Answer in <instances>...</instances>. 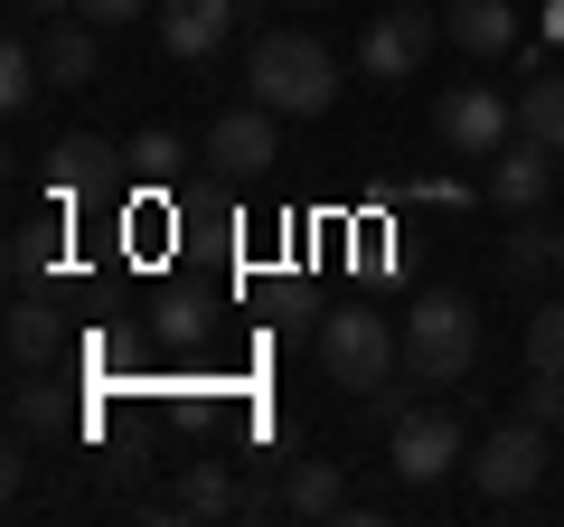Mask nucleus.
<instances>
[{
    "instance_id": "nucleus-1",
    "label": "nucleus",
    "mask_w": 564,
    "mask_h": 527,
    "mask_svg": "<svg viewBox=\"0 0 564 527\" xmlns=\"http://www.w3.org/2000/svg\"><path fill=\"white\" fill-rule=\"evenodd\" d=\"M245 95L273 104V114H329V95H339V57H329L311 29H263V39L245 47Z\"/></svg>"
},
{
    "instance_id": "nucleus-2",
    "label": "nucleus",
    "mask_w": 564,
    "mask_h": 527,
    "mask_svg": "<svg viewBox=\"0 0 564 527\" xmlns=\"http://www.w3.org/2000/svg\"><path fill=\"white\" fill-rule=\"evenodd\" d=\"M480 367V311L462 292H423L404 311V377L414 386H462Z\"/></svg>"
},
{
    "instance_id": "nucleus-3",
    "label": "nucleus",
    "mask_w": 564,
    "mask_h": 527,
    "mask_svg": "<svg viewBox=\"0 0 564 527\" xmlns=\"http://www.w3.org/2000/svg\"><path fill=\"white\" fill-rule=\"evenodd\" d=\"M555 424H536V415H508L499 433H489L480 452H470V490L480 499H499V508H518V499H536V481L555 471Z\"/></svg>"
},
{
    "instance_id": "nucleus-4",
    "label": "nucleus",
    "mask_w": 564,
    "mask_h": 527,
    "mask_svg": "<svg viewBox=\"0 0 564 527\" xmlns=\"http://www.w3.org/2000/svg\"><path fill=\"white\" fill-rule=\"evenodd\" d=\"M311 340H321V377L348 386V396H377V386L404 367V340L377 321V311H329Z\"/></svg>"
},
{
    "instance_id": "nucleus-5",
    "label": "nucleus",
    "mask_w": 564,
    "mask_h": 527,
    "mask_svg": "<svg viewBox=\"0 0 564 527\" xmlns=\"http://www.w3.org/2000/svg\"><path fill=\"white\" fill-rule=\"evenodd\" d=\"M386 462H395V481H414V490H433V481H452V471H470L462 415H452V406H404L395 424H386Z\"/></svg>"
},
{
    "instance_id": "nucleus-6",
    "label": "nucleus",
    "mask_w": 564,
    "mask_h": 527,
    "mask_svg": "<svg viewBox=\"0 0 564 527\" xmlns=\"http://www.w3.org/2000/svg\"><path fill=\"white\" fill-rule=\"evenodd\" d=\"M433 142H443L452 161H499V151L518 142V104H508L499 85H443V95H433Z\"/></svg>"
},
{
    "instance_id": "nucleus-7",
    "label": "nucleus",
    "mask_w": 564,
    "mask_h": 527,
    "mask_svg": "<svg viewBox=\"0 0 564 527\" xmlns=\"http://www.w3.org/2000/svg\"><path fill=\"white\" fill-rule=\"evenodd\" d=\"M433 66V0H404V10H377L358 39V76L367 85H414Z\"/></svg>"
},
{
    "instance_id": "nucleus-8",
    "label": "nucleus",
    "mask_w": 564,
    "mask_h": 527,
    "mask_svg": "<svg viewBox=\"0 0 564 527\" xmlns=\"http://www.w3.org/2000/svg\"><path fill=\"white\" fill-rule=\"evenodd\" d=\"M273 104H236V114L207 122V170H226V180H254V170H273Z\"/></svg>"
},
{
    "instance_id": "nucleus-9",
    "label": "nucleus",
    "mask_w": 564,
    "mask_h": 527,
    "mask_svg": "<svg viewBox=\"0 0 564 527\" xmlns=\"http://www.w3.org/2000/svg\"><path fill=\"white\" fill-rule=\"evenodd\" d=\"M151 29H161V47H170L180 66H207L226 39H236V0H161Z\"/></svg>"
},
{
    "instance_id": "nucleus-10",
    "label": "nucleus",
    "mask_w": 564,
    "mask_h": 527,
    "mask_svg": "<svg viewBox=\"0 0 564 527\" xmlns=\"http://www.w3.org/2000/svg\"><path fill=\"white\" fill-rule=\"evenodd\" d=\"M489 198H499L508 217H536V207L555 198V151H545V142H527V132H518V142H508L499 161H489Z\"/></svg>"
},
{
    "instance_id": "nucleus-11",
    "label": "nucleus",
    "mask_w": 564,
    "mask_h": 527,
    "mask_svg": "<svg viewBox=\"0 0 564 527\" xmlns=\"http://www.w3.org/2000/svg\"><path fill=\"white\" fill-rule=\"evenodd\" d=\"M39 66H47V85L57 95H76V85H95V66H104V47H95V20H39Z\"/></svg>"
},
{
    "instance_id": "nucleus-12",
    "label": "nucleus",
    "mask_w": 564,
    "mask_h": 527,
    "mask_svg": "<svg viewBox=\"0 0 564 527\" xmlns=\"http://www.w3.org/2000/svg\"><path fill=\"white\" fill-rule=\"evenodd\" d=\"M443 29L462 57H508V47L527 39V20L508 10V0H443Z\"/></svg>"
},
{
    "instance_id": "nucleus-13",
    "label": "nucleus",
    "mask_w": 564,
    "mask_h": 527,
    "mask_svg": "<svg viewBox=\"0 0 564 527\" xmlns=\"http://www.w3.org/2000/svg\"><path fill=\"white\" fill-rule=\"evenodd\" d=\"M282 518H358L339 462H292V471H282Z\"/></svg>"
},
{
    "instance_id": "nucleus-14",
    "label": "nucleus",
    "mask_w": 564,
    "mask_h": 527,
    "mask_svg": "<svg viewBox=\"0 0 564 527\" xmlns=\"http://www.w3.org/2000/svg\"><path fill=\"white\" fill-rule=\"evenodd\" d=\"M57 348H66V321L39 302V292H20V302H10V367H20V377H39Z\"/></svg>"
},
{
    "instance_id": "nucleus-15",
    "label": "nucleus",
    "mask_w": 564,
    "mask_h": 527,
    "mask_svg": "<svg viewBox=\"0 0 564 527\" xmlns=\"http://www.w3.org/2000/svg\"><path fill=\"white\" fill-rule=\"evenodd\" d=\"M518 132L545 151H564V66H536V76L518 85Z\"/></svg>"
},
{
    "instance_id": "nucleus-16",
    "label": "nucleus",
    "mask_w": 564,
    "mask_h": 527,
    "mask_svg": "<svg viewBox=\"0 0 564 527\" xmlns=\"http://www.w3.org/2000/svg\"><path fill=\"white\" fill-rule=\"evenodd\" d=\"M104 170H113V142H95V132H66V142L47 151V180H57L66 198H85V189H104Z\"/></svg>"
},
{
    "instance_id": "nucleus-17",
    "label": "nucleus",
    "mask_w": 564,
    "mask_h": 527,
    "mask_svg": "<svg viewBox=\"0 0 564 527\" xmlns=\"http://www.w3.org/2000/svg\"><path fill=\"white\" fill-rule=\"evenodd\" d=\"M47 95V66H39V39H10L0 47V104L10 114H29V104Z\"/></svg>"
},
{
    "instance_id": "nucleus-18",
    "label": "nucleus",
    "mask_w": 564,
    "mask_h": 527,
    "mask_svg": "<svg viewBox=\"0 0 564 527\" xmlns=\"http://www.w3.org/2000/svg\"><path fill=\"white\" fill-rule=\"evenodd\" d=\"M236 499H245V490L226 481L217 462H198V471L180 481V508H188V518H236Z\"/></svg>"
},
{
    "instance_id": "nucleus-19",
    "label": "nucleus",
    "mask_w": 564,
    "mask_h": 527,
    "mask_svg": "<svg viewBox=\"0 0 564 527\" xmlns=\"http://www.w3.org/2000/svg\"><path fill=\"white\" fill-rule=\"evenodd\" d=\"M122 161H132V180H180L188 142H180V132H161V122H151V132H141L132 151H122Z\"/></svg>"
},
{
    "instance_id": "nucleus-20",
    "label": "nucleus",
    "mask_w": 564,
    "mask_h": 527,
    "mask_svg": "<svg viewBox=\"0 0 564 527\" xmlns=\"http://www.w3.org/2000/svg\"><path fill=\"white\" fill-rule=\"evenodd\" d=\"M10 424L20 433H66V396L57 386H20V396H10Z\"/></svg>"
},
{
    "instance_id": "nucleus-21",
    "label": "nucleus",
    "mask_w": 564,
    "mask_h": 527,
    "mask_svg": "<svg viewBox=\"0 0 564 527\" xmlns=\"http://www.w3.org/2000/svg\"><path fill=\"white\" fill-rule=\"evenodd\" d=\"M527 367H555L564 377V302H545L536 321H527Z\"/></svg>"
},
{
    "instance_id": "nucleus-22",
    "label": "nucleus",
    "mask_w": 564,
    "mask_h": 527,
    "mask_svg": "<svg viewBox=\"0 0 564 527\" xmlns=\"http://www.w3.org/2000/svg\"><path fill=\"white\" fill-rule=\"evenodd\" d=\"M499 264H508V273H518V283H536L545 264H555V236H536V226H518V236L499 245Z\"/></svg>"
},
{
    "instance_id": "nucleus-23",
    "label": "nucleus",
    "mask_w": 564,
    "mask_h": 527,
    "mask_svg": "<svg viewBox=\"0 0 564 527\" xmlns=\"http://www.w3.org/2000/svg\"><path fill=\"white\" fill-rule=\"evenodd\" d=\"M518 415H536V424H564V377H555V367H527Z\"/></svg>"
},
{
    "instance_id": "nucleus-24",
    "label": "nucleus",
    "mask_w": 564,
    "mask_h": 527,
    "mask_svg": "<svg viewBox=\"0 0 564 527\" xmlns=\"http://www.w3.org/2000/svg\"><path fill=\"white\" fill-rule=\"evenodd\" d=\"M47 255H57V226H20V236H10V273H20V283H39Z\"/></svg>"
},
{
    "instance_id": "nucleus-25",
    "label": "nucleus",
    "mask_w": 564,
    "mask_h": 527,
    "mask_svg": "<svg viewBox=\"0 0 564 527\" xmlns=\"http://www.w3.org/2000/svg\"><path fill=\"white\" fill-rule=\"evenodd\" d=\"M76 10H85L95 29H132L141 10H161V0H76Z\"/></svg>"
},
{
    "instance_id": "nucleus-26",
    "label": "nucleus",
    "mask_w": 564,
    "mask_h": 527,
    "mask_svg": "<svg viewBox=\"0 0 564 527\" xmlns=\"http://www.w3.org/2000/svg\"><path fill=\"white\" fill-rule=\"evenodd\" d=\"M29 10H39V20H66V10H76V0H29Z\"/></svg>"
},
{
    "instance_id": "nucleus-27",
    "label": "nucleus",
    "mask_w": 564,
    "mask_h": 527,
    "mask_svg": "<svg viewBox=\"0 0 564 527\" xmlns=\"http://www.w3.org/2000/svg\"><path fill=\"white\" fill-rule=\"evenodd\" d=\"M282 10H329V0H282Z\"/></svg>"
},
{
    "instance_id": "nucleus-28",
    "label": "nucleus",
    "mask_w": 564,
    "mask_h": 527,
    "mask_svg": "<svg viewBox=\"0 0 564 527\" xmlns=\"http://www.w3.org/2000/svg\"><path fill=\"white\" fill-rule=\"evenodd\" d=\"M555 273H564V226H555Z\"/></svg>"
},
{
    "instance_id": "nucleus-29",
    "label": "nucleus",
    "mask_w": 564,
    "mask_h": 527,
    "mask_svg": "<svg viewBox=\"0 0 564 527\" xmlns=\"http://www.w3.org/2000/svg\"><path fill=\"white\" fill-rule=\"evenodd\" d=\"M555 481H564V452H555Z\"/></svg>"
}]
</instances>
